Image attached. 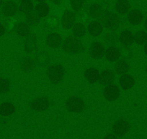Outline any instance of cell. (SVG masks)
Here are the masks:
<instances>
[{"mask_svg": "<svg viewBox=\"0 0 147 139\" xmlns=\"http://www.w3.org/2000/svg\"><path fill=\"white\" fill-rule=\"evenodd\" d=\"M105 49V46L100 42H93L89 49V54L90 56L95 59H100L104 57Z\"/></svg>", "mask_w": 147, "mask_h": 139, "instance_id": "cell-7", "label": "cell"}, {"mask_svg": "<svg viewBox=\"0 0 147 139\" xmlns=\"http://www.w3.org/2000/svg\"><path fill=\"white\" fill-rule=\"evenodd\" d=\"M121 57L123 59H128L132 57V51L128 46H121L119 49Z\"/></svg>", "mask_w": 147, "mask_h": 139, "instance_id": "cell-34", "label": "cell"}, {"mask_svg": "<svg viewBox=\"0 0 147 139\" xmlns=\"http://www.w3.org/2000/svg\"><path fill=\"white\" fill-rule=\"evenodd\" d=\"M57 20L56 19H53V17L51 18L47 22V26L50 28L51 30H53L57 26Z\"/></svg>", "mask_w": 147, "mask_h": 139, "instance_id": "cell-36", "label": "cell"}, {"mask_svg": "<svg viewBox=\"0 0 147 139\" xmlns=\"http://www.w3.org/2000/svg\"><path fill=\"white\" fill-rule=\"evenodd\" d=\"M119 41L118 35L115 32L108 33L105 36V42L107 46H115Z\"/></svg>", "mask_w": 147, "mask_h": 139, "instance_id": "cell-31", "label": "cell"}, {"mask_svg": "<svg viewBox=\"0 0 147 139\" xmlns=\"http://www.w3.org/2000/svg\"><path fill=\"white\" fill-rule=\"evenodd\" d=\"M2 12L6 17H12L18 12V5L13 1H7L2 5Z\"/></svg>", "mask_w": 147, "mask_h": 139, "instance_id": "cell-13", "label": "cell"}, {"mask_svg": "<svg viewBox=\"0 0 147 139\" xmlns=\"http://www.w3.org/2000/svg\"><path fill=\"white\" fill-rule=\"evenodd\" d=\"M36 34L30 33L25 40V50L27 53L30 54L37 51Z\"/></svg>", "mask_w": 147, "mask_h": 139, "instance_id": "cell-12", "label": "cell"}, {"mask_svg": "<svg viewBox=\"0 0 147 139\" xmlns=\"http://www.w3.org/2000/svg\"><path fill=\"white\" fill-rule=\"evenodd\" d=\"M130 124L124 119L118 120L113 125V132L118 137H123L125 136L130 130Z\"/></svg>", "mask_w": 147, "mask_h": 139, "instance_id": "cell-5", "label": "cell"}, {"mask_svg": "<svg viewBox=\"0 0 147 139\" xmlns=\"http://www.w3.org/2000/svg\"><path fill=\"white\" fill-rule=\"evenodd\" d=\"M130 70V65L124 59H120L114 66V70L118 75L126 74Z\"/></svg>", "mask_w": 147, "mask_h": 139, "instance_id": "cell-22", "label": "cell"}, {"mask_svg": "<svg viewBox=\"0 0 147 139\" xmlns=\"http://www.w3.org/2000/svg\"><path fill=\"white\" fill-rule=\"evenodd\" d=\"M15 107L10 102H4L0 105V115L9 116L15 113Z\"/></svg>", "mask_w": 147, "mask_h": 139, "instance_id": "cell-24", "label": "cell"}, {"mask_svg": "<svg viewBox=\"0 0 147 139\" xmlns=\"http://www.w3.org/2000/svg\"><path fill=\"white\" fill-rule=\"evenodd\" d=\"M10 87V83L8 79L0 78V93H7Z\"/></svg>", "mask_w": 147, "mask_h": 139, "instance_id": "cell-33", "label": "cell"}, {"mask_svg": "<svg viewBox=\"0 0 147 139\" xmlns=\"http://www.w3.org/2000/svg\"><path fill=\"white\" fill-rule=\"evenodd\" d=\"M144 27H145L146 30V31H147V18H146V19L145 22H144Z\"/></svg>", "mask_w": 147, "mask_h": 139, "instance_id": "cell-41", "label": "cell"}, {"mask_svg": "<svg viewBox=\"0 0 147 139\" xmlns=\"http://www.w3.org/2000/svg\"><path fill=\"white\" fill-rule=\"evenodd\" d=\"M87 30H88L89 33L91 36L95 37V36H98L99 35H100L102 33L103 25L97 20L92 21L91 22L89 23Z\"/></svg>", "mask_w": 147, "mask_h": 139, "instance_id": "cell-17", "label": "cell"}, {"mask_svg": "<svg viewBox=\"0 0 147 139\" xmlns=\"http://www.w3.org/2000/svg\"><path fill=\"white\" fill-rule=\"evenodd\" d=\"M66 107L71 112L80 113L84 110L85 104L84 101L77 96H71L66 102Z\"/></svg>", "mask_w": 147, "mask_h": 139, "instance_id": "cell-4", "label": "cell"}, {"mask_svg": "<svg viewBox=\"0 0 147 139\" xmlns=\"http://www.w3.org/2000/svg\"><path fill=\"white\" fill-rule=\"evenodd\" d=\"M119 41L123 46H131L134 43V34L129 30H124L120 34Z\"/></svg>", "mask_w": 147, "mask_h": 139, "instance_id": "cell-15", "label": "cell"}, {"mask_svg": "<svg viewBox=\"0 0 147 139\" xmlns=\"http://www.w3.org/2000/svg\"><path fill=\"white\" fill-rule=\"evenodd\" d=\"M120 89L116 85L111 84L107 86L103 90L105 98L109 102H113L120 97Z\"/></svg>", "mask_w": 147, "mask_h": 139, "instance_id": "cell-6", "label": "cell"}, {"mask_svg": "<svg viewBox=\"0 0 147 139\" xmlns=\"http://www.w3.org/2000/svg\"><path fill=\"white\" fill-rule=\"evenodd\" d=\"M36 66L35 61L30 57H26L22 59L20 62V67L24 72H30L34 70Z\"/></svg>", "mask_w": 147, "mask_h": 139, "instance_id": "cell-19", "label": "cell"}, {"mask_svg": "<svg viewBox=\"0 0 147 139\" xmlns=\"http://www.w3.org/2000/svg\"><path fill=\"white\" fill-rule=\"evenodd\" d=\"M35 12H36L40 18H45L47 16L50 12V7L49 5L45 2H40L35 6Z\"/></svg>", "mask_w": 147, "mask_h": 139, "instance_id": "cell-26", "label": "cell"}, {"mask_svg": "<svg viewBox=\"0 0 147 139\" xmlns=\"http://www.w3.org/2000/svg\"><path fill=\"white\" fill-rule=\"evenodd\" d=\"M146 73H147V67H146Z\"/></svg>", "mask_w": 147, "mask_h": 139, "instance_id": "cell-44", "label": "cell"}, {"mask_svg": "<svg viewBox=\"0 0 147 139\" xmlns=\"http://www.w3.org/2000/svg\"><path fill=\"white\" fill-rule=\"evenodd\" d=\"M104 139H118V138H117V136L115 134L108 133V134L105 136Z\"/></svg>", "mask_w": 147, "mask_h": 139, "instance_id": "cell-37", "label": "cell"}, {"mask_svg": "<svg viewBox=\"0 0 147 139\" xmlns=\"http://www.w3.org/2000/svg\"><path fill=\"white\" fill-rule=\"evenodd\" d=\"M30 108L37 112H43L47 110L50 106L49 99L46 97L37 98L30 104Z\"/></svg>", "mask_w": 147, "mask_h": 139, "instance_id": "cell-8", "label": "cell"}, {"mask_svg": "<svg viewBox=\"0 0 147 139\" xmlns=\"http://www.w3.org/2000/svg\"><path fill=\"white\" fill-rule=\"evenodd\" d=\"M46 43L47 45L51 48H56L59 47L62 43V38L59 33H52L49 34L46 38Z\"/></svg>", "mask_w": 147, "mask_h": 139, "instance_id": "cell-16", "label": "cell"}, {"mask_svg": "<svg viewBox=\"0 0 147 139\" xmlns=\"http://www.w3.org/2000/svg\"><path fill=\"white\" fill-rule=\"evenodd\" d=\"M35 1H36V2H38L39 3H40V2H45L46 0H35Z\"/></svg>", "mask_w": 147, "mask_h": 139, "instance_id": "cell-42", "label": "cell"}, {"mask_svg": "<svg viewBox=\"0 0 147 139\" xmlns=\"http://www.w3.org/2000/svg\"><path fill=\"white\" fill-rule=\"evenodd\" d=\"M97 21L102 23L103 26L110 31H115L118 29L121 23V18L117 14L113 13L107 10L103 9Z\"/></svg>", "mask_w": 147, "mask_h": 139, "instance_id": "cell-1", "label": "cell"}, {"mask_svg": "<svg viewBox=\"0 0 147 139\" xmlns=\"http://www.w3.org/2000/svg\"><path fill=\"white\" fill-rule=\"evenodd\" d=\"M34 5L32 0H21L20 5L19 6V11L21 13L27 15L33 11Z\"/></svg>", "mask_w": 147, "mask_h": 139, "instance_id": "cell-27", "label": "cell"}, {"mask_svg": "<svg viewBox=\"0 0 147 139\" xmlns=\"http://www.w3.org/2000/svg\"><path fill=\"white\" fill-rule=\"evenodd\" d=\"M4 4V0H0V7H2Z\"/></svg>", "mask_w": 147, "mask_h": 139, "instance_id": "cell-43", "label": "cell"}, {"mask_svg": "<svg viewBox=\"0 0 147 139\" xmlns=\"http://www.w3.org/2000/svg\"><path fill=\"white\" fill-rule=\"evenodd\" d=\"M144 52H145L146 55H147V42L145 44V46H144Z\"/></svg>", "mask_w": 147, "mask_h": 139, "instance_id": "cell-40", "label": "cell"}, {"mask_svg": "<svg viewBox=\"0 0 147 139\" xmlns=\"http://www.w3.org/2000/svg\"><path fill=\"white\" fill-rule=\"evenodd\" d=\"M35 61L38 66L46 67L50 63V57L46 52H40L36 55Z\"/></svg>", "mask_w": 147, "mask_h": 139, "instance_id": "cell-23", "label": "cell"}, {"mask_svg": "<svg viewBox=\"0 0 147 139\" xmlns=\"http://www.w3.org/2000/svg\"><path fill=\"white\" fill-rule=\"evenodd\" d=\"M62 49L66 53L71 55L82 53L85 50L81 41L75 36H69L66 38L62 44Z\"/></svg>", "mask_w": 147, "mask_h": 139, "instance_id": "cell-2", "label": "cell"}, {"mask_svg": "<svg viewBox=\"0 0 147 139\" xmlns=\"http://www.w3.org/2000/svg\"><path fill=\"white\" fill-rule=\"evenodd\" d=\"M119 83L123 90H128L134 86L135 80L131 75L124 74L120 77Z\"/></svg>", "mask_w": 147, "mask_h": 139, "instance_id": "cell-18", "label": "cell"}, {"mask_svg": "<svg viewBox=\"0 0 147 139\" xmlns=\"http://www.w3.org/2000/svg\"><path fill=\"white\" fill-rule=\"evenodd\" d=\"M86 0H70L71 8L76 12H78L82 9L85 4Z\"/></svg>", "mask_w": 147, "mask_h": 139, "instance_id": "cell-35", "label": "cell"}, {"mask_svg": "<svg viewBox=\"0 0 147 139\" xmlns=\"http://www.w3.org/2000/svg\"><path fill=\"white\" fill-rule=\"evenodd\" d=\"M17 34L20 37H25L30 34V25L27 22H19L15 27Z\"/></svg>", "mask_w": 147, "mask_h": 139, "instance_id": "cell-25", "label": "cell"}, {"mask_svg": "<svg viewBox=\"0 0 147 139\" xmlns=\"http://www.w3.org/2000/svg\"><path fill=\"white\" fill-rule=\"evenodd\" d=\"M84 76H85L86 79L89 81V83H94L98 81L100 73H99L98 70H97L96 68H88L84 72Z\"/></svg>", "mask_w": 147, "mask_h": 139, "instance_id": "cell-21", "label": "cell"}, {"mask_svg": "<svg viewBox=\"0 0 147 139\" xmlns=\"http://www.w3.org/2000/svg\"><path fill=\"white\" fill-rule=\"evenodd\" d=\"M128 20L131 25H138L142 22L144 15L141 10L138 9H133L128 12Z\"/></svg>", "mask_w": 147, "mask_h": 139, "instance_id": "cell-11", "label": "cell"}, {"mask_svg": "<svg viewBox=\"0 0 147 139\" xmlns=\"http://www.w3.org/2000/svg\"><path fill=\"white\" fill-rule=\"evenodd\" d=\"M76 20V15L70 10H66L63 12L61 18L62 27L64 29H70L74 26Z\"/></svg>", "mask_w": 147, "mask_h": 139, "instance_id": "cell-10", "label": "cell"}, {"mask_svg": "<svg viewBox=\"0 0 147 139\" xmlns=\"http://www.w3.org/2000/svg\"><path fill=\"white\" fill-rule=\"evenodd\" d=\"M40 17L35 11H32L26 15V22L29 25H36L40 22Z\"/></svg>", "mask_w": 147, "mask_h": 139, "instance_id": "cell-30", "label": "cell"}, {"mask_svg": "<svg viewBox=\"0 0 147 139\" xmlns=\"http://www.w3.org/2000/svg\"><path fill=\"white\" fill-rule=\"evenodd\" d=\"M102 10L103 8L102 7V5L97 3L92 4L90 7V9H89V15L92 18H93V19L97 20L99 18V17L100 16V15H101Z\"/></svg>", "mask_w": 147, "mask_h": 139, "instance_id": "cell-29", "label": "cell"}, {"mask_svg": "<svg viewBox=\"0 0 147 139\" xmlns=\"http://www.w3.org/2000/svg\"><path fill=\"white\" fill-rule=\"evenodd\" d=\"M65 74L64 68L62 65H53L47 69V75L49 80L53 84H58L63 78Z\"/></svg>", "mask_w": 147, "mask_h": 139, "instance_id": "cell-3", "label": "cell"}, {"mask_svg": "<svg viewBox=\"0 0 147 139\" xmlns=\"http://www.w3.org/2000/svg\"><path fill=\"white\" fill-rule=\"evenodd\" d=\"M115 79V74L112 70L106 69L103 70L99 77V83L104 86L111 85Z\"/></svg>", "mask_w": 147, "mask_h": 139, "instance_id": "cell-9", "label": "cell"}, {"mask_svg": "<svg viewBox=\"0 0 147 139\" xmlns=\"http://www.w3.org/2000/svg\"><path fill=\"white\" fill-rule=\"evenodd\" d=\"M5 31H6V29L4 27V25L0 22V37L3 36L4 34H5Z\"/></svg>", "mask_w": 147, "mask_h": 139, "instance_id": "cell-38", "label": "cell"}, {"mask_svg": "<svg viewBox=\"0 0 147 139\" xmlns=\"http://www.w3.org/2000/svg\"><path fill=\"white\" fill-rule=\"evenodd\" d=\"M105 59L109 62H113L118 61L121 57L119 49L115 47V46H109L105 52Z\"/></svg>", "mask_w": 147, "mask_h": 139, "instance_id": "cell-14", "label": "cell"}, {"mask_svg": "<svg viewBox=\"0 0 147 139\" xmlns=\"http://www.w3.org/2000/svg\"><path fill=\"white\" fill-rule=\"evenodd\" d=\"M115 10L120 15H125L129 12L131 5L128 0H118L115 3Z\"/></svg>", "mask_w": 147, "mask_h": 139, "instance_id": "cell-20", "label": "cell"}, {"mask_svg": "<svg viewBox=\"0 0 147 139\" xmlns=\"http://www.w3.org/2000/svg\"><path fill=\"white\" fill-rule=\"evenodd\" d=\"M52 2L55 4V5H59L61 4V0H51Z\"/></svg>", "mask_w": 147, "mask_h": 139, "instance_id": "cell-39", "label": "cell"}, {"mask_svg": "<svg viewBox=\"0 0 147 139\" xmlns=\"http://www.w3.org/2000/svg\"><path fill=\"white\" fill-rule=\"evenodd\" d=\"M72 33H73L74 36L77 38L83 37L86 35L85 26L81 22L75 23L72 27Z\"/></svg>", "mask_w": 147, "mask_h": 139, "instance_id": "cell-28", "label": "cell"}, {"mask_svg": "<svg viewBox=\"0 0 147 139\" xmlns=\"http://www.w3.org/2000/svg\"><path fill=\"white\" fill-rule=\"evenodd\" d=\"M134 42L138 45L145 44L147 42V33L144 31H138L134 35Z\"/></svg>", "mask_w": 147, "mask_h": 139, "instance_id": "cell-32", "label": "cell"}]
</instances>
